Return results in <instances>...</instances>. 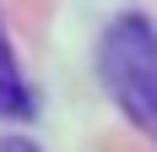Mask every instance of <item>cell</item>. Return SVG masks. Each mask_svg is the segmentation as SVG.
Returning <instances> with one entry per match:
<instances>
[{
	"label": "cell",
	"instance_id": "cell-1",
	"mask_svg": "<svg viewBox=\"0 0 157 152\" xmlns=\"http://www.w3.org/2000/svg\"><path fill=\"white\" fill-rule=\"evenodd\" d=\"M98 76L125 120H136V130L157 141V27L146 16H114L98 44Z\"/></svg>",
	"mask_w": 157,
	"mask_h": 152
},
{
	"label": "cell",
	"instance_id": "cell-3",
	"mask_svg": "<svg viewBox=\"0 0 157 152\" xmlns=\"http://www.w3.org/2000/svg\"><path fill=\"white\" fill-rule=\"evenodd\" d=\"M0 152H38V141H27V136H0Z\"/></svg>",
	"mask_w": 157,
	"mask_h": 152
},
{
	"label": "cell",
	"instance_id": "cell-2",
	"mask_svg": "<svg viewBox=\"0 0 157 152\" xmlns=\"http://www.w3.org/2000/svg\"><path fill=\"white\" fill-rule=\"evenodd\" d=\"M27 109H33V92H27V76L11 54V33L0 22V120H22Z\"/></svg>",
	"mask_w": 157,
	"mask_h": 152
}]
</instances>
